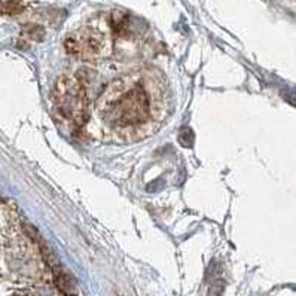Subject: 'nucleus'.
<instances>
[{"label":"nucleus","instance_id":"1","mask_svg":"<svg viewBox=\"0 0 296 296\" xmlns=\"http://www.w3.org/2000/svg\"><path fill=\"white\" fill-rule=\"evenodd\" d=\"M106 118L118 128H133L145 124L150 116V97L142 84L119 89L106 102Z\"/></svg>","mask_w":296,"mask_h":296},{"label":"nucleus","instance_id":"2","mask_svg":"<svg viewBox=\"0 0 296 296\" xmlns=\"http://www.w3.org/2000/svg\"><path fill=\"white\" fill-rule=\"evenodd\" d=\"M52 100L60 115L74 127L85 124L88 116L87 89L77 76H61L52 91Z\"/></svg>","mask_w":296,"mask_h":296}]
</instances>
